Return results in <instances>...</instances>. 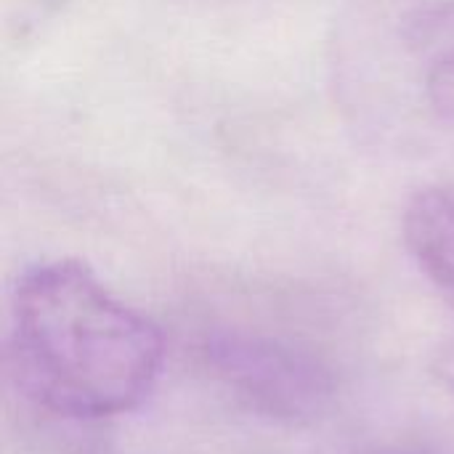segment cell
Segmentation results:
<instances>
[{
  "label": "cell",
  "mask_w": 454,
  "mask_h": 454,
  "mask_svg": "<svg viewBox=\"0 0 454 454\" xmlns=\"http://www.w3.org/2000/svg\"><path fill=\"white\" fill-rule=\"evenodd\" d=\"M402 45L431 112L454 125V0H434L402 21Z\"/></svg>",
  "instance_id": "obj_3"
},
{
  "label": "cell",
  "mask_w": 454,
  "mask_h": 454,
  "mask_svg": "<svg viewBox=\"0 0 454 454\" xmlns=\"http://www.w3.org/2000/svg\"><path fill=\"white\" fill-rule=\"evenodd\" d=\"M221 370L255 410L290 423L319 418L335 394L325 364L269 340H234L223 346Z\"/></svg>",
  "instance_id": "obj_2"
},
{
  "label": "cell",
  "mask_w": 454,
  "mask_h": 454,
  "mask_svg": "<svg viewBox=\"0 0 454 454\" xmlns=\"http://www.w3.org/2000/svg\"><path fill=\"white\" fill-rule=\"evenodd\" d=\"M402 237L418 269L454 306V189H418L402 213Z\"/></svg>",
  "instance_id": "obj_4"
},
{
  "label": "cell",
  "mask_w": 454,
  "mask_h": 454,
  "mask_svg": "<svg viewBox=\"0 0 454 454\" xmlns=\"http://www.w3.org/2000/svg\"><path fill=\"white\" fill-rule=\"evenodd\" d=\"M11 370L43 410L104 420L138 410L154 391L165 340L160 327L114 298L80 261L29 269L11 301Z\"/></svg>",
  "instance_id": "obj_1"
},
{
  "label": "cell",
  "mask_w": 454,
  "mask_h": 454,
  "mask_svg": "<svg viewBox=\"0 0 454 454\" xmlns=\"http://www.w3.org/2000/svg\"><path fill=\"white\" fill-rule=\"evenodd\" d=\"M386 454H394V452H386Z\"/></svg>",
  "instance_id": "obj_5"
}]
</instances>
